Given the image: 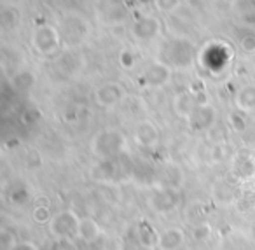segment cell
<instances>
[{
    "label": "cell",
    "instance_id": "15",
    "mask_svg": "<svg viewBox=\"0 0 255 250\" xmlns=\"http://www.w3.org/2000/svg\"><path fill=\"white\" fill-rule=\"evenodd\" d=\"M199 103H203V102H198V100H196L192 95L184 93V95L177 96V100H175V110H177L178 116H182V117H185V119H187L189 114H191L192 110L199 105Z\"/></svg>",
    "mask_w": 255,
    "mask_h": 250
},
{
    "label": "cell",
    "instance_id": "13",
    "mask_svg": "<svg viewBox=\"0 0 255 250\" xmlns=\"http://www.w3.org/2000/svg\"><path fill=\"white\" fill-rule=\"evenodd\" d=\"M213 198L219 205L222 207H227V205L234 203L238 200V193H236V187L231 186L229 182H220L215 186L213 189Z\"/></svg>",
    "mask_w": 255,
    "mask_h": 250
},
{
    "label": "cell",
    "instance_id": "17",
    "mask_svg": "<svg viewBox=\"0 0 255 250\" xmlns=\"http://www.w3.org/2000/svg\"><path fill=\"white\" fill-rule=\"evenodd\" d=\"M212 233L213 229L208 222H199V224H194L191 228V238L196 243H205L212 238Z\"/></svg>",
    "mask_w": 255,
    "mask_h": 250
},
{
    "label": "cell",
    "instance_id": "9",
    "mask_svg": "<svg viewBox=\"0 0 255 250\" xmlns=\"http://www.w3.org/2000/svg\"><path fill=\"white\" fill-rule=\"evenodd\" d=\"M185 231L177 226L166 228L164 231H161L159 238V250H180L182 247H185Z\"/></svg>",
    "mask_w": 255,
    "mask_h": 250
},
{
    "label": "cell",
    "instance_id": "6",
    "mask_svg": "<svg viewBox=\"0 0 255 250\" xmlns=\"http://www.w3.org/2000/svg\"><path fill=\"white\" fill-rule=\"evenodd\" d=\"M123 98L124 89L117 82H107V84H102L95 91V102L103 109H110V107L117 105Z\"/></svg>",
    "mask_w": 255,
    "mask_h": 250
},
{
    "label": "cell",
    "instance_id": "27",
    "mask_svg": "<svg viewBox=\"0 0 255 250\" xmlns=\"http://www.w3.org/2000/svg\"><path fill=\"white\" fill-rule=\"evenodd\" d=\"M248 235H250V240L255 243V219L250 222V228H248Z\"/></svg>",
    "mask_w": 255,
    "mask_h": 250
},
{
    "label": "cell",
    "instance_id": "25",
    "mask_svg": "<svg viewBox=\"0 0 255 250\" xmlns=\"http://www.w3.org/2000/svg\"><path fill=\"white\" fill-rule=\"evenodd\" d=\"M9 250H39V249H37L35 243L26 242V240H19V242H16Z\"/></svg>",
    "mask_w": 255,
    "mask_h": 250
},
{
    "label": "cell",
    "instance_id": "28",
    "mask_svg": "<svg viewBox=\"0 0 255 250\" xmlns=\"http://www.w3.org/2000/svg\"><path fill=\"white\" fill-rule=\"evenodd\" d=\"M252 184H254V187H255V175H254V179H252Z\"/></svg>",
    "mask_w": 255,
    "mask_h": 250
},
{
    "label": "cell",
    "instance_id": "21",
    "mask_svg": "<svg viewBox=\"0 0 255 250\" xmlns=\"http://www.w3.org/2000/svg\"><path fill=\"white\" fill-rule=\"evenodd\" d=\"M194 214V217L191 221H194V224H199V222H206V207L203 203H192L191 207L187 208V217Z\"/></svg>",
    "mask_w": 255,
    "mask_h": 250
},
{
    "label": "cell",
    "instance_id": "24",
    "mask_svg": "<svg viewBox=\"0 0 255 250\" xmlns=\"http://www.w3.org/2000/svg\"><path fill=\"white\" fill-rule=\"evenodd\" d=\"M37 121H40V112L37 109H28L23 114V123L25 124H33Z\"/></svg>",
    "mask_w": 255,
    "mask_h": 250
},
{
    "label": "cell",
    "instance_id": "14",
    "mask_svg": "<svg viewBox=\"0 0 255 250\" xmlns=\"http://www.w3.org/2000/svg\"><path fill=\"white\" fill-rule=\"evenodd\" d=\"M236 107L243 112L255 110V84L245 86L236 93Z\"/></svg>",
    "mask_w": 255,
    "mask_h": 250
},
{
    "label": "cell",
    "instance_id": "7",
    "mask_svg": "<svg viewBox=\"0 0 255 250\" xmlns=\"http://www.w3.org/2000/svg\"><path fill=\"white\" fill-rule=\"evenodd\" d=\"M58 44H60V37L56 30L51 26H42L33 35V46L44 54H51L54 49H58Z\"/></svg>",
    "mask_w": 255,
    "mask_h": 250
},
{
    "label": "cell",
    "instance_id": "26",
    "mask_svg": "<svg viewBox=\"0 0 255 250\" xmlns=\"http://www.w3.org/2000/svg\"><path fill=\"white\" fill-rule=\"evenodd\" d=\"M243 47L247 51H255V37H247L243 40Z\"/></svg>",
    "mask_w": 255,
    "mask_h": 250
},
{
    "label": "cell",
    "instance_id": "4",
    "mask_svg": "<svg viewBox=\"0 0 255 250\" xmlns=\"http://www.w3.org/2000/svg\"><path fill=\"white\" fill-rule=\"evenodd\" d=\"M215 121H217V110L213 105L210 103L203 102L189 114L187 117V126L191 128L192 131H210L213 126H215Z\"/></svg>",
    "mask_w": 255,
    "mask_h": 250
},
{
    "label": "cell",
    "instance_id": "8",
    "mask_svg": "<svg viewBox=\"0 0 255 250\" xmlns=\"http://www.w3.org/2000/svg\"><path fill=\"white\" fill-rule=\"evenodd\" d=\"M135 142L140 145V147L150 149L159 142V130L154 123L150 121H142V123L136 124L135 128Z\"/></svg>",
    "mask_w": 255,
    "mask_h": 250
},
{
    "label": "cell",
    "instance_id": "23",
    "mask_svg": "<svg viewBox=\"0 0 255 250\" xmlns=\"http://www.w3.org/2000/svg\"><path fill=\"white\" fill-rule=\"evenodd\" d=\"M53 250H77V249H75V245L72 243L70 238H63V240H54Z\"/></svg>",
    "mask_w": 255,
    "mask_h": 250
},
{
    "label": "cell",
    "instance_id": "11",
    "mask_svg": "<svg viewBox=\"0 0 255 250\" xmlns=\"http://www.w3.org/2000/svg\"><path fill=\"white\" fill-rule=\"evenodd\" d=\"M233 173L241 180H252L255 175V159L248 152H238L233 161Z\"/></svg>",
    "mask_w": 255,
    "mask_h": 250
},
{
    "label": "cell",
    "instance_id": "12",
    "mask_svg": "<svg viewBox=\"0 0 255 250\" xmlns=\"http://www.w3.org/2000/svg\"><path fill=\"white\" fill-rule=\"evenodd\" d=\"M143 81L150 88H163L168 81H170V68L164 63H152L143 74Z\"/></svg>",
    "mask_w": 255,
    "mask_h": 250
},
{
    "label": "cell",
    "instance_id": "20",
    "mask_svg": "<svg viewBox=\"0 0 255 250\" xmlns=\"http://www.w3.org/2000/svg\"><path fill=\"white\" fill-rule=\"evenodd\" d=\"M33 82H35V79H33V75L28 74V72H21V74H18L12 79V84H14V88L19 89V91L30 89L33 86Z\"/></svg>",
    "mask_w": 255,
    "mask_h": 250
},
{
    "label": "cell",
    "instance_id": "22",
    "mask_svg": "<svg viewBox=\"0 0 255 250\" xmlns=\"http://www.w3.org/2000/svg\"><path fill=\"white\" fill-rule=\"evenodd\" d=\"M229 124L234 131H245V128H247V121H245L243 114L240 112L229 114Z\"/></svg>",
    "mask_w": 255,
    "mask_h": 250
},
{
    "label": "cell",
    "instance_id": "10",
    "mask_svg": "<svg viewBox=\"0 0 255 250\" xmlns=\"http://www.w3.org/2000/svg\"><path fill=\"white\" fill-rule=\"evenodd\" d=\"M102 236H103V229H102V226L98 224V221H95L93 217H81L77 238L81 240L82 243L91 245V243L98 242Z\"/></svg>",
    "mask_w": 255,
    "mask_h": 250
},
{
    "label": "cell",
    "instance_id": "2",
    "mask_svg": "<svg viewBox=\"0 0 255 250\" xmlns=\"http://www.w3.org/2000/svg\"><path fill=\"white\" fill-rule=\"evenodd\" d=\"M79 222L81 217L75 214L74 210L67 208V210H60L53 215V219L47 224L51 236L54 240H63V238H77L79 231Z\"/></svg>",
    "mask_w": 255,
    "mask_h": 250
},
{
    "label": "cell",
    "instance_id": "5",
    "mask_svg": "<svg viewBox=\"0 0 255 250\" xmlns=\"http://www.w3.org/2000/svg\"><path fill=\"white\" fill-rule=\"evenodd\" d=\"M135 238L142 249L145 250H154L159 247V238L161 231L149 221H140L135 228Z\"/></svg>",
    "mask_w": 255,
    "mask_h": 250
},
{
    "label": "cell",
    "instance_id": "18",
    "mask_svg": "<svg viewBox=\"0 0 255 250\" xmlns=\"http://www.w3.org/2000/svg\"><path fill=\"white\" fill-rule=\"evenodd\" d=\"M32 219L37 224H49V221L53 219V214H51L47 205H35L32 210Z\"/></svg>",
    "mask_w": 255,
    "mask_h": 250
},
{
    "label": "cell",
    "instance_id": "3",
    "mask_svg": "<svg viewBox=\"0 0 255 250\" xmlns=\"http://www.w3.org/2000/svg\"><path fill=\"white\" fill-rule=\"evenodd\" d=\"M180 205V193L173 187H156L149 196V207L159 215H168L175 212Z\"/></svg>",
    "mask_w": 255,
    "mask_h": 250
},
{
    "label": "cell",
    "instance_id": "19",
    "mask_svg": "<svg viewBox=\"0 0 255 250\" xmlns=\"http://www.w3.org/2000/svg\"><path fill=\"white\" fill-rule=\"evenodd\" d=\"M28 200H30V193L26 187H14L9 193V201H11L12 207H23V205H26Z\"/></svg>",
    "mask_w": 255,
    "mask_h": 250
},
{
    "label": "cell",
    "instance_id": "16",
    "mask_svg": "<svg viewBox=\"0 0 255 250\" xmlns=\"http://www.w3.org/2000/svg\"><path fill=\"white\" fill-rule=\"evenodd\" d=\"M157 30H159V23L154 18L140 19V23H136V26H135V33L140 39H150V37L156 35Z\"/></svg>",
    "mask_w": 255,
    "mask_h": 250
},
{
    "label": "cell",
    "instance_id": "1",
    "mask_svg": "<svg viewBox=\"0 0 255 250\" xmlns=\"http://www.w3.org/2000/svg\"><path fill=\"white\" fill-rule=\"evenodd\" d=\"M91 151L100 159H116L126 151V137L123 131L116 128L102 130L93 138Z\"/></svg>",
    "mask_w": 255,
    "mask_h": 250
}]
</instances>
